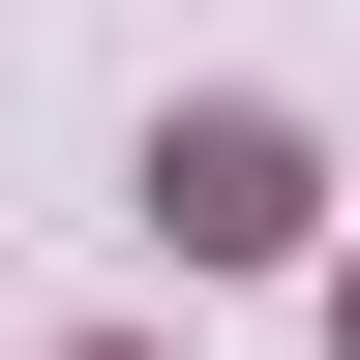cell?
I'll list each match as a JSON object with an SVG mask.
<instances>
[{"label":"cell","mask_w":360,"mask_h":360,"mask_svg":"<svg viewBox=\"0 0 360 360\" xmlns=\"http://www.w3.org/2000/svg\"><path fill=\"white\" fill-rule=\"evenodd\" d=\"M330 330H360V270H330Z\"/></svg>","instance_id":"obj_2"},{"label":"cell","mask_w":360,"mask_h":360,"mask_svg":"<svg viewBox=\"0 0 360 360\" xmlns=\"http://www.w3.org/2000/svg\"><path fill=\"white\" fill-rule=\"evenodd\" d=\"M300 210H330V180H300V120H240V90H210V120H150V240H210V270H270Z\"/></svg>","instance_id":"obj_1"},{"label":"cell","mask_w":360,"mask_h":360,"mask_svg":"<svg viewBox=\"0 0 360 360\" xmlns=\"http://www.w3.org/2000/svg\"><path fill=\"white\" fill-rule=\"evenodd\" d=\"M90 360H120V330H90Z\"/></svg>","instance_id":"obj_3"}]
</instances>
